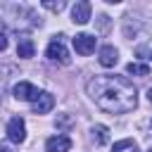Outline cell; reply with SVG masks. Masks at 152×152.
<instances>
[{"label": "cell", "instance_id": "cell-1", "mask_svg": "<svg viewBox=\"0 0 152 152\" xmlns=\"http://www.w3.org/2000/svg\"><path fill=\"white\" fill-rule=\"evenodd\" d=\"M86 90H88V97L102 112H109V114H126L138 104L135 88L124 76H95L88 81Z\"/></svg>", "mask_w": 152, "mask_h": 152}, {"label": "cell", "instance_id": "cell-2", "mask_svg": "<svg viewBox=\"0 0 152 152\" xmlns=\"http://www.w3.org/2000/svg\"><path fill=\"white\" fill-rule=\"evenodd\" d=\"M62 38H64V36H55V38L48 43L45 55H48V59H52V62L69 64V62H71V57H69V52H66V48H64V40H62Z\"/></svg>", "mask_w": 152, "mask_h": 152}, {"label": "cell", "instance_id": "cell-3", "mask_svg": "<svg viewBox=\"0 0 152 152\" xmlns=\"http://www.w3.org/2000/svg\"><path fill=\"white\" fill-rule=\"evenodd\" d=\"M14 97L17 100H21V102H36V97L40 95L38 93V88L33 86V83H28V81H19L17 86H14Z\"/></svg>", "mask_w": 152, "mask_h": 152}, {"label": "cell", "instance_id": "cell-4", "mask_svg": "<svg viewBox=\"0 0 152 152\" xmlns=\"http://www.w3.org/2000/svg\"><path fill=\"white\" fill-rule=\"evenodd\" d=\"M7 138H10L12 142H17V145L26 140V124H24L21 116L10 119V124H7Z\"/></svg>", "mask_w": 152, "mask_h": 152}, {"label": "cell", "instance_id": "cell-5", "mask_svg": "<svg viewBox=\"0 0 152 152\" xmlns=\"http://www.w3.org/2000/svg\"><path fill=\"white\" fill-rule=\"evenodd\" d=\"M71 21L74 24H81V26L90 21V2L88 0H81V2H76L71 7Z\"/></svg>", "mask_w": 152, "mask_h": 152}, {"label": "cell", "instance_id": "cell-6", "mask_svg": "<svg viewBox=\"0 0 152 152\" xmlns=\"http://www.w3.org/2000/svg\"><path fill=\"white\" fill-rule=\"evenodd\" d=\"M74 50H76L78 55H90V52L95 50V36H90V33H76V38H74Z\"/></svg>", "mask_w": 152, "mask_h": 152}, {"label": "cell", "instance_id": "cell-7", "mask_svg": "<svg viewBox=\"0 0 152 152\" xmlns=\"http://www.w3.org/2000/svg\"><path fill=\"white\" fill-rule=\"evenodd\" d=\"M69 150H71L69 135H52L45 140V152H69Z\"/></svg>", "mask_w": 152, "mask_h": 152}, {"label": "cell", "instance_id": "cell-8", "mask_svg": "<svg viewBox=\"0 0 152 152\" xmlns=\"http://www.w3.org/2000/svg\"><path fill=\"white\" fill-rule=\"evenodd\" d=\"M52 107H55V97L43 90V93L36 97V102H33V114H48Z\"/></svg>", "mask_w": 152, "mask_h": 152}, {"label": "cell", "instance_id": "cell-9", "mask_svg": "<svg viewBox=\"0 0 152 152\" xmlns=\"http://www.w3.org/2000/svg\"><path fill=\"white\" fill-rule=\"evenodd\" d=\"M119 62V50L114 45H104L100 48V64L102 66H114Z\"/></svg>", "mask_w": 152, "mask_h": 152}, {"label": "cell", "instance_id": "cell-10", "mask_svg": "<svg viewBox=\"0 0 152 152\" xmlns=\"http://www.w3.org/2000/svg\"><path fill=\"white\" fill-rule=\"evenodd\" d=\"M33 52H36L33 40H31V38H26V36H21V38H19V43H17V57L28 59V57H33Z\"/></svg>", "mask_w": 152, "mask_h": 152}, {"label": "cell", "instance_id": "cell-11", "mask_svg": "<svg viewBox=\"0 0 152 152\" xmlns=\"http://www.w3.org/2000/svg\"><path fill=\"white\" fill-rule=\"evenodd\" d=\"M112 152H140V150H138V145H135V142H133L131 138H124V140L114 142Z\"/></svg>", "mask_w": 152, "mask_h": 152}, {"label": "cell", "instance_id": "cell-12", "mask_svg": "<svg viewBox=\"0 0 152 152\" xmlns=\"http://www.w3.org/2000/svg\"><path fill=\"white\" fill-rule=\"evenodd\" d=\"M126 71H128L131 76H147V74H150V66L142 64V62H131V64L126 66Z\"/></svg>", "mask_w": 152, "mask_h": 152}, {"label": "cell", "instance_id": "cell-13", "mask_svg": "<svg viewBox=\"0 0 152 152\" xmlns=\"http://www.w3.org/2000/svg\"><path fill=\"white\" fill-rule=\"evenodd\" d=\"M93 135L97 138L100 145H107V142H109V131H107V126H102V124L93 126Z\"/></svg>", "mask_w": 152, "mask_h": 152}, {"label": "cell", "instance_id": "cell-14", "mask_svg": "<svg viewBox=\"0 0 152 152\" xmlns=\"http://www.w3.org/2000/svg\"><path fill=\"white\" fill-rule=\"evenodd\" d=\"M43 7H45V10H52V12H62V10L66 7V2H64V0H57V2L45 0V2H43Z\"/></svg>", "mask_w": 152, "mask_h": 152}, {"label": "cell", "instance_id": "cell-15", "mask_svg": "<svg viewBox=\"0 0 152 152\" xmlns=\"http://www.w3.org/2000/svg\"><path fill=\"white\" fill-rule=\"evenodd\" d=\"M2 50H7V36L0 31V52H2Z\"/></svg>", "mask_w": 152, "mask_h": 152}, {"label": "cell", "instance_id": "cell-16", "mask_svg": "<svg viewBox=\"0 0 152 152\" xmlns=\"http://www.w3.org/2000/svg\"><path fill=\"white\" fill-rule=\"evenodd\" d=\"M147 100L152 102V88H147Z\"/></svg>", "mask_w": 152, "mask_h": 152}, {"label": "cell", "instance_id": "cell-17", "mask_svg": "<svg viewBox=\"0 0 152 152\" xmlns=\"http://www.w3.org/2000/svg\"><path fill=\"white\" fill-rule=\"evenodd\" d=\"M0 152H12V150L10 147H0Z\"/></svg>", "mask_w": 152, "mask_h": 152}, {"label": "cell", "instance_id": "cell-18", "mask_svg": "<svg viewBox=\"0 0 152 152\" xmlns=\"http://www.w3.org/2000/svg\"><path fill=\"white\" fill-rule=\"evenodd\" d=\"M150 152H152V150H150Z\"/></svg>", "mask_w": 152, "mask_h": 152}]
</instances>
